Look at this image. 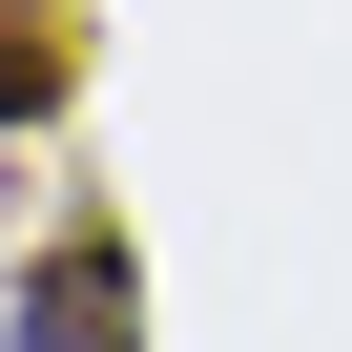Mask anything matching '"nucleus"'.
<instances>
[{"mask_svg":"<svg viewBox=\"0 0 352 352\" xmlns=\"http://www.w3.org/2000/svg\"><path fill=\"white\" fill-rule=\"evenodd\" d=\"M21 352H145V290H124V228H63L21 270Z\"/></svg>","mask_w":352,"mask_h":352,"instance_id":"f257e3e1","label":"nucleus"},{"mask_svg":"<svg viewBox=\"0 0 352 352\" xmlns=\"http://www.w3.org/2000/svg\"><path fill=\"white\" fill-rule=\"evenodd\" d=\"M42 104H63V42L21 21V0H0V124H42Z\"/></svg>","mask_w":352,"mask_h":352,"instance_id":"f03ea898","label":"nucleus"}]
</instances>
